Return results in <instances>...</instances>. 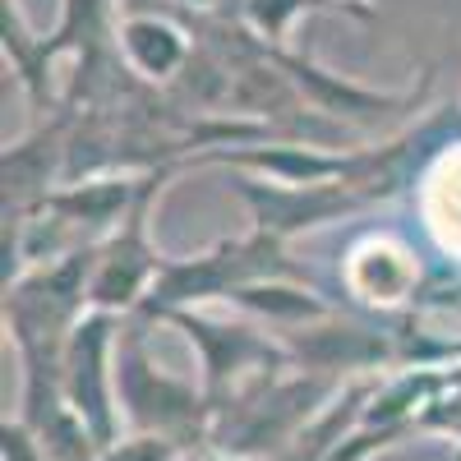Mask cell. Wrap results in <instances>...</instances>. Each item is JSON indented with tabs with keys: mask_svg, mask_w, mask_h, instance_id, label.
<instances>
[{
	"mask_svg": "<svg viewBox=\"0 0 461 461\" xmlns=\"http://www.w3.org/2000/svg\"><path fill=\"white\" fill-rule=\"evenodd\" d=\"M429 185V226L447 249L461 254V158H447Z\"/></svg>",
	"mask_w": 461,
	"mask_h": 461,
	"instance_id": "1",
	"label": "cell"
}]
</instances>
